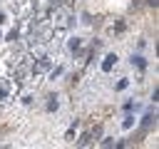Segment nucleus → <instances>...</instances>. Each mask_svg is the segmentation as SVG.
<instances>
[{"label":"nucleus","instance_id":"obj_1","mask_svg":"<svg viewBox=\"0 0 159 149\" xmlns=\"http://www.w3.org/2000/svg\"><path fill=\"white\" fill-rule=\"evenodd\" d=\"M114 62H117V55H107V57H104V62H102V70H104V72H109Z\"/></svg>","mask_w":159,"mask_h":149},{"label":"nucleus","instance_id":"obj_2","mask_svg":"<svg viewBox=\"0 0 159 149\" xmlns=\"http://www.w3.org/2000/svg\"><path fill=\"white\" fill-rule=\"evenodd\" d=\"M132 65H137L139 70H144V67H147V62H144V57H142V55H132Z\"/></svg>","mask_w":159,"mask_h":149},{"label":"nucleus","instance_id":"obj_3","mask_svg":"<svg viewBox=\"0 0 159 149\" xmlns=\"http://www.w3.org/2000/svg\"><path fill=\"white\" fill-rule=\"evenodd\" d=\"M154 119H157L154 114H144V119H142V124H144V127H149V124H152Z\"/></svg>","mask_w":159,"mask_h":149},{"label":"nucleus","instance_id":"obj_4","mask_svg":"<svg viewBox=\"0 0 159 149\" xmlns=\"http://www.w3.org/2000/svg\"><path fill=\"white\" fill-rule=\"evenodd\" d=\"M89 139H92V134L87 132V134H82V139H80V147H87L89 144Z\"/></svg>","mask_w":159,"mask_h":149},{"label":"nucleus","instance_id":"obj_5","mask_svg":"<svg viewBox=\"0 0 159 149\" xmlns=\"http://www.w3.org/2000/svg\"><path fill=\"white\" fill-rule=\"evenodd\" d=\"M77 47H80V37H72L70 40V50H77Z\"/></svg>","mask_w":159,"mask_h":149},{"label":"nucleus","instance_id":"obj_6","mask_svg":"<svg viewBox=\"0 0 159 149\" xmlns=\"http://www.w3.org/2000/svg\"><path fill=\"white\" fill-rule=\"evenodd\" d=\"M47 109H50V112H52V109H57V99H55V97H50V102H47Z\"/></svg>","mask_w":159,"mask_h":149},{"label":"nucleus","instance_id":"obj_7","mask_svg":"<svg viewBox=\"0 0 159 149\" xmlns=\"http://www.w3.org/2000/svg\"><path fill=\"white\" fill-rule=\"evenodd\" d=\"M112 144H114L112 137H104V139H102V147H112Z\"/></svg>","mask_w":159,"mask_h":149},{"label":"nucleus","instance_id":"obj_8","mask_svg":"<svg viewBox=\"0 0 159 149\" xmlns=\"http://www.w3.org/2000/svg\"><path fill=\"white\" fill-rule=\"evenodd\" d=\"M2 99H5V87L0 84V102H2Z\"/></svg>","mask_w":159,"mask_h":149},{"label":"nucleus","instance_id":"obj_9","mask_svg":"<svg viewBox=\"0 0 159 149\" xmlns=\"http://www.w3.org/2000/svg\"><path fill=\"white\" fill-rule=\"evenodd\" d=\"M0 22H5V15H2V12H0Z\"/></svg>","mask_w":159,"mask_h":149}]
</instances>
